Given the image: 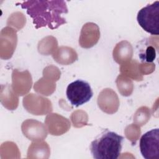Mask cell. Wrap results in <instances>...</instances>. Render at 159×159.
<instances>
[{
	"mask_svg": "<svg viewBox=\"0 0 159 159\" xmlns=\"http://www.w3.org/2000/svg\"><path fill=\"white\" fill-rule=\"evenodd\" d=\"M23 9L33 19L36 29L47 25L51 29L65 24L62 14L68 12L66 2L63 1H32L20 2Z\"/></svg>",
	"mask_w": 159,
	"mask_h": 159,
	"instance_id": "6da1fadb",
	"label": "cell"
},
{
	"mask_svg": "<svg viewBox=\"0 0 159 159\" xmlns=\"http://www.w3.org/2000/svg\"><path fill=\"white\" fill-rule=\"evenodd\" d=\"M124 137L106 130L94 140L90 151L95 159H117L120 154Z\"/></svg>",
	"mask_w": 159,
	"mask_h": 159,
	"instance_id": "7a4b0ae2",
	"label": "cell"
},
{
	"mask_svg": "<svg viewBox=\"0 0 159 159\" xmlns=\"http://www.w3.org/2000/svg\"><path fill=\"white\" fill-rule=\"evenodd\" d=\"M137 20L140 26L147 32L158 35L159 34V1L142 8L137 14Z\"/></svg>",
	"mask_w": 159,
	"mask_h": 159,
	"instance_id": "3957f363",
	"label": "cell"
},
{
	"mask_svg": "<svg viewBox=\"0 0 159 159\" xmlns=\"http://www.w3.org/2000/svg\"><path fill=\"white\" fill-rule=\"evenodd\" d=\"M66 94L71 105L78 107L88 102L93 97V93L88 82L77 80L68 85Z\"/></svg>",
	"mask_w": 159,
	"mask_h": 159,
	"instance_id": "277c9868",
	"label": "cell"
},
{
	"mask_svg": "<svg viewBox=\"0 0 159 159\" xmlns=\"http://www.w3.org/2000/svg\"><path fill=\"white\" fill-rule=\"evenodd\" d=\"M139 146L144 158H159V129H154L145 133L140 139Z\"/></svg>",
	"mask_w": 159,
	"mask_h": 159,
	"instance_id": "5b68a950",
	"label": "cell"
},
{
	"mask_svg": "<svg viewBox=\"0 0 159 159\" xmlns=\"http://www.w3.org/2000/svg\"><path fill=\"white\" fill-rule=\"evenodd\" d=\"M139 57L142 60H146L148 62L153 61L156 57L155 48L152 46L148 47L146 49L145 54H140Z\"/></svg>",
	"mask_w": 159,
	"mask_h": 159,
	"instance_id": "8992f818",
	"label": "cell"
}]
</instances>
